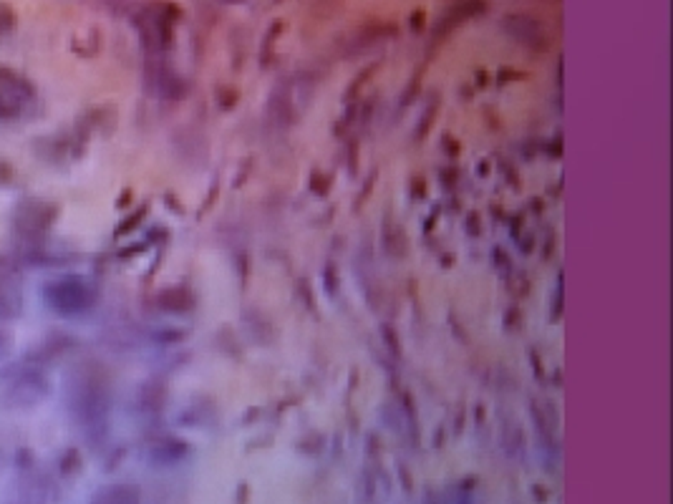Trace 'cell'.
Segmentation results:
<instances>
[{"label":"cell","instance_id":"cell-1","mask_svg":"<svg viewBox=\"0 0 673 504\" xmlns=\"http://www.w3.org/2000/svg\"><path fill=\"white\" fill-rule=\"evenodd\" d=\"M0 381H3V396L15 409H30V406L41 403L51 391L45 373L30 363L5 369Z\"/></svg>","mask_w":673,"mask_h":504},{"label":"cell","instance_id":"cell-2","mask_svg":"<svg viewBox=\"0 0 673 504\" xmlns=\"http://www.w3.org/2000/svg\"><path fill=\"white\" fill-rule=\"evenodd\" d=\"M44 300L51 311H56L59 315H76V313L86 311L91 303V290L86 288V282L63 275V278H53L44 285Z\"/></svg>","mask_w":673,"mask_h":504},{"label":"cell","instance_id":"cell-3","mask_svg":"<svg viewBox=\"0 0 673 504\" xmlns=\"http://www.w3.org/2000/svg\"><path fill=\"white\" fill-rule=\"evenodd\" d=\"M53 217H56V207H53L51 202L29 197V199H23V202L15 207L13 227L21 238L33 242V240H41L45 232H48Z\"/></svg>","mask_w":673,"mask_h":504},{"label":"cell","instance_id":"cell-4","mask_svg":"<svg viewBox=\"0 0 673 504\" xmlns=\"http://www.w3.org/2000/svg\"><path fill=\"white\" fill-rule=\"evenodd\" d=\"M33 86L29 78L11 69H0V119H18L33 106Z\"/></svg>","mask_w":673,"mask_h":504},{"label":"cell","instance_id":"cell-5","mask_svg":"<svg viewBox=\"0 0 673 504\" xmlns=\"http://www.w3.org/2000/svg\"><path fill=\"white\" fill-rule=\"evenodd\" d=\"M23 313V290L8 270H0V321H15Z\"/></svg>","mask_w":673,"mask_h":504},{"label":"cell","instance_id":"cell-6","mask_svg":"<svg viewBox=\"0 0 673 504\" xmlns=\"http://www.w3.org/2000/svg\"><path fill=\"white\" fill-rule=\"evenodd\" d=\"M13 333L5 328V323L0 321V358H5L11 351H13Z\"/></svg>","mask_w":673,"mask_h":504},{"label":"cell","instance_id":"cell-7","mask_svg":"<svg viewBox=\"0 0 673 504\" xmlns=\"http://www.w3.org/2000/svg\"><path fill=\"white\" fill-rule=\"evenodd\" d=\"M8 179H11V167L0 162V182H8Z\"/></svg>","mask_w":673,"mask_h":504}]
</instances>
